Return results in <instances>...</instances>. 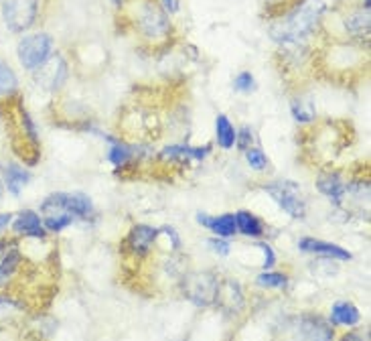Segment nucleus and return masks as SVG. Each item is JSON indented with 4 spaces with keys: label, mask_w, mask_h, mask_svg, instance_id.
<instances>
[{
    "label": "nucleus",
    "mask_w": 371,
    "mask_h": 341,
    "mask_svg": "<svg viewBox=\"0 0 371 341\" xmlns=\"http://www.w3.org/2000/svg\"><path fill=\"white\" fill-rule=\"evenodd\" d=\"M325 10L323 0H301L286 17L270 27V35L280 45H298L318 27Z\"/></svg>",
    "instance_id": "1"
},
{
    "label": "nucleus",
    "mask_w": 371,
    "mask_h": 341,
    "mask_svg": "<svg viewBox=\"0 0 371 341\" xmlns=\"http://www.w3.org/2000/svg\"><path fill=\"white\" fill-rule=\"evenodd\" d=\"M134 25L149 41H162L171 35V21L167 10L156 0H140L134 12Z\"/></svg>",
    "instance_id": "2"
},
{
    "label": "nucleus",
    "mask_w": 371,
    "mask_h": 341,
    "mask_svg": "<svg viewBox=\"0 0 371 341\" xmlns=\"http://www.w3.org/2000/svg\"><path fill=\"white\" fill-rule=\"evenodd\" d=\"M41 214L43 216H59L67 214L71 217H82L88 219L93 214L92 199L84 193H51L43 205H41Z\"/></svg>",
    "instance_id": "3"
},
{
    "label": "nucleus",
    "mask_w": 371,
    "mask_h": 341,
    "mask_svg": "<svg viewBox=\"0 0 371 341\" xmlns=\"http://www.w3.org/2000/svg\"><path fill=\"white\" fill-rule=\"evenodd\" d=\"M264 189L290 217L303 219L307 216V199L294 181H272L266 183Z\"/></svg>",
    "instance_id": "4"
},
{
    "label": "nucleus",
    "mask_w": 371,
    "mask_h": 341,
    "mask_svg": "<svg viewBox=\"0 0 371 341\" xmlns=\"http://www.w3.org/2000/svg\"><path fill=\"white\" fill-rule=\"evenodd\" d=\"M53 51V39L47 33H35V35H27L21 39L19 47H17V55L19 62L25 69H39L43 63L51 57Z\"/></svg>",
    "instance_id": "5"
},
{
    "label": "nucleus",
    "mask_w": 371,
    "mask_h": 341,
    "mask_svg": "<svg viewBox=\"0 0 371 341\" xmlns=\"http://www.w3.org/2000/svg\"><path fill=\"white\" fill-rule=\"evenodd\" d=\"M39 17V0H4L2 19L12 33L31 29Z\"/></svg>",
    "instance_id": "6"
},
{
    "label": "nucleus",
    "mask_w": 371,
    "mask_h": 341,
    "mask_svg": "<svg viewBox=\"0 0 371 341\" xmlns=\"http://www.w3.org/2000/svg\"><path fill=\"white\" fill-rule=\"evenodd\" d=\"M219 279L213 273H195L185 280V295L195 305H213L219 295Z\"/></svg>",
    "instance_id": "7"
},
{
    "label": "nucleus",
    "mask_w": 371,
    "mask_h": 341,
    "mask_svg": "<svg viewBox=\"0 0 371 341\" xmlns=\"http://www.w3.org/2000/svg\"><path fill=\"white\" fill-rule=\"evenodd\" d=\"M335 331L329 321L318 315H305L296 327V341H333Z\"/></svg>",
    "instance_id": "8"
},
{
    "label": "nucleus",
    "mask_w": 371,
    "mask_h": 341,
    "mask_svg": "<svg viewBox=\"0 0 371 341\" xmlns=\"http://www.w3.org/2000/svg\"><path fill=\"white\" fill-rule=\"evenodd\" d=\"M37 71V82L41 86H45L49 92L59 90L67 77V65L63 62L61 55H51L47 62L43 63Z\"/></svg>",
    "instance_id": "9"
},
{
    "label": "nucleus",
    "mask_w": 371,
    "mask_h": 341,
    "mask_svg": "<svg viewBox=\"0 0 371 341\" xmlns=\"http://www.w3.org/2000/svg\"><path fill=\"white\" fill-rule=\"evenodd\" d=\"M211 153V145L205 147H187V145H173L160 151L158 160L171 165H189L191 160H203Z\"/></svg>",
    "instance_id": "10"
},
{
    "label": "nucleus",
    "mask_w": 371,
    "mask_h": 341,
    "mask_svg": "<svg viewBox=\"0 0 371 341\" xmlns=\"http://www.w3.org/2000/svg\"><path fill=\"white\" fill-rule=\"evenodd\" d=\"M158 238V230L151 228V225H134L126 238V246L132 254L144 256L153 250V244Z\"/></svg>",
    "instance_id": "11"
},
{
    "label": "nucleus",
    "mask_w": 371,
    "mask_h": 341,
    "mask_svg": "<svg viewBox=\"0 0 371 341\" xmlns=\"http://www.w3.org/2000/svg\"><path fill=\"white\" fill-rule=\"evenodd\" d=\"M298 250L307 252V254H316V256H325V258H337V260H351V254L345 248H341L337 244L331 242H323V240H314V238H303L298 242Z\"/></svg>",
    "instance_id": "12"
},
{
    "label": "nucleus",
    "mask_w": 371,
    "mask_h": 341,
    "mask_svg": "<svg viewBox=\"0 0 371 341\" xmlns=\"http://www.w3.org/2000/svg\"><path fill=\"white\" fill-rule=\"evenodd\" d=\"M12 228H15V232H17L19 236H29V238H39V240H43V238L47 236L45 225L41 223V216L31 212V210L21 212V214L17 216V219H15Z\"/></svg>",
    "instance_id": "13"
},
{
    "label": "nucleus",
    "mask_w": 371,
    "mask_h": 341,
    "mask_svg": "<svg viewBox=\"0 0 371 341\" xmlns=\"http://www.w3.org/2000/svg\"><path fill=\"white\" fill-rule=\"evenodd\" d=\"M316 189L329 197L335 205H341L343 203V195L347 193L345 191V183L341 179V175L337 171H327V173H321L318 179H316Z\"/></svg>",
    "instance_id": "14"
},
{
    "label": "nucleus",
    "mask_w": 371,
    "mask_h": 341,
    "mask_svg": "<svg viewBox=\"0 0 371 341\" xmlns=\"http://www.w3.org/2000/svg\"><path fill=\"white\" fill-rule=\"evenodd\" d=\"M361 321L359 309L349 301H337L331 309V325H347L353 327Z\"/></svg>",
    "instance_id": "15"
},
{
    "label": "nucleus",
    "mask_w": 371,
    "mask_h": 341,
    "mask_svg": "<svg viewBox=\"0 0 371 341\" xmlns=\"http://www.w3.org/2000/svg\"><path fill=\"white\" fill-rule=\"evenodd\" d=\"M2 177H4V187L12 195H19L23 191V187L31 181V173L25 171L23 167H17V165H4L2 167Z\"/></svg>",
    "instance_id": "16"
},
{
    "label": "nucleus",
    "mask_w": 371,
    "mask_h": 341,
    "mask_svg": "<svg viewBox=\"0 0 371 341\" xmlns=\"http://www.w3.org/2000/svg\"><path fill=\"white\" fill-rule=\"evenodd\" d=\"M236 228L247 236V238H260L262 234H264V223H262V219L258 216H254L251 212H246V210H242V212H238L236 214Z\"/></svg>",
    "instance_id": "17"
},
{
    "label": "nucleus",
    "mask_w": 371,
    "mask_h": 341,
    "mask_svg": "<svg viewBox=\"0 0 371 341\" xmlns=\"http://www.w3.org/2000/svg\"><path fill=\"white\" fill-rule=\"evenodd\" d=\"M216 136L217 145L223 151H229L236 147V128L225 114H219L216 118Z\"/></svg>",
    "instance_id": "18"
},
{
    "label": "nucleus",
    "mask_w": 371,
    "mask_h": 341,
    "mask_svg": "<svg viewBox=\"0 0 371 341\" xmlns=\"http://www.w3.org/2000/svg\"><path fill=\"white\" fill-rule=\"evenodd\" d=\"M345 29L353 37H365L370 39V10L361 8L357 12H353L347 21H345Z\"/></svg>",
    "instance_id": "19"
},
{
    "label": "nucleus",
    "mask_w": 371,
    "mask_h": 341,
    "mask_svg": "<svg viewBox=\"0 0 371 341\" xmlns=\"http://www.w3.org/2000/svg\"><path fill=\"white\" fill-rule=\"evenodd\" d=\"M207 228L216 234L217 238H223V240L231 238V236L238 232V228H236V216H234V214H223V216L211 217L209 223H207Z\"/></svg>",
    "instance_id": "20"
},
{
    "label": "nucleus",
    "mask_w": 371,
    "mask_h": 341,
    "mask_svg": "<svg viewBox=\"0 0 371 341\" xmlns=\"http://www.w3.org/2000/svg\"><path fill=\"white\" fill-rule=\"evenodd\" d=\"M106 140L110 142V151H108V160L114 165V167H124L126 163H130L132 160V149L128 147V145H124L122 140H116V138H112V136H106Z\"/></svg>",
    "instance_id": "21"
},
{
    "label": "nucleus",
    "mask_w": 371,
    "mask_h": 341,
    "mask_svg": "<svg viewBox=\"0 0 371 341\" xmlns=\"http://www.w3.org/2000/svg\"><path fill=\"white\" fill-rule=\"evenodd\" d=\"M17 88H19V80L12 67L0 59V95H10L17 92Z\"/></svg>",
    "instance_id": "22"
},
{
    "label": "nucleus",
    "mask_w": 371,
    "mask_h": 341,
    "mask_svg": "<svg viewBox=\"0 0 371 341\" xmlns=\"http://www.w3.org/2000/svg\"><path fill=\"white\" fill-rule=\"evenodd\" d=\"M292 116H294V120L301 125H307V122H312L314 120V108H312V104H307V102H303V100H294L292 102Z\"/></svg>",
    "instance_id": "23"
},
{
    "label": "nucleus",
    "mask_w": 371,
    "mask_h": 341,
    "mask_svg": "<svg viewBox=\"0 0 371 341\" xmlns=\"http://www.w3.org/2000/svg\"><path fill=\"white\" fill-rule=\"evenodd\" d=\"M286 282H288L286 275L272 273V270H266L264 275L258 277V284L264 286V288H282V286H286Z\"/></svg>",
    "instance_id": "24"
},
{
    "label": "nucleus",
    "mask_w": 371,
    "mask_h": 341,
    "mask_svg": "<svg viewBox=\"0 0 371 341\" xmlns=\"http://www.w3.org/2000/svg\"><path fill=\"white\" fill-rule=\"evenodd\" d=\"M73 221V217L67 216V214H59V216H45L43 217V225H45V230H49V232H61L65 230L69 223Z\"/></svg>",
    "instance_id": "25"
},
{
    "label": "nucleus",
    "mask_w": 371,
    "mask_h": 341,
    "mask_svg": "<svg viewBox=\"0 0 371 341\" xmlns=\"http://www.w3.org/2000/svg\"><path fill=\"white\" fill-rule=\"evenodd\" d=\"M246 160L254 171H264L268 167V158L264 155V151H260V149H247Z\"/></svg>",
    "instance_id": "26"
},
{
    "label": "nucleus",
    "mask_w": 371,
    "mask_h": 341,
    "mask_svg": "<svg viewBox=\"0 0 371 341\" xmlns=\"http://www.w3.org/2000/svg\"><path fill=\"white\" fill-rule=\"evenodd\" d=\"M234 88L242 93H251L256 90V80H254V75H251L249 71H242V73H238V77L234 80Z\"/></svg>",
    "instance_id": "27"
},
{
    "label": "nucleus",
    "mask_w": 371,
    "mask_h": 341,
    "mask_svg": "<svg viewBox=\"0 0 371 341\" xmlns=\"http://www.w3.org/2000/svg\"><path fill=\"white\" fill-rule=\"evenodd\" d=\"M251 142H254V132L249 126H242L240 132H236V147L240 151H247L251 149Z\"/></svg>",
    "instance_id": "28"
},
{
    "label": "nucleus",
    "mask_w": 371,
    "mask_h": 341,
    "mask_svg": "<svg viewBox=\"0 0 371 341\" xmlns=\"http://www.w3.org/2000/svg\"><path fill=\"white\" fill-rule=\"evenodd\" d=\"M260 248L264 250V268H266V270L274 268V264H276V256H274V250L270 248L268 244H260Z\"/></svg>",
    "instance_id": "29"
},
{
    "label": "nucleus",
    "mask_w": 371,
    "mask_h": 341,
    "mask_svg": "<svg viewBox=\"0 0 371 341\" xmlns=\"http://www.w3.org/2000/svg\"><path fill=\"white\" fill-rule=\"evenodd\" d=\"M209 246L213 248V252L221 254V256H227V254H229V244H227L223 238H211V240H209Z\"/></svg>",
    "instance_id": "30"
},
{
    "label": "nucleus",
    "mask_w": 371,
    "mask_h": 341,
    "mask_svg": "<svg viewBox=\"0 0 371 341\" xmlns=\"http://www.w3.org/2000/svg\"><path fill=\"white\" fill-rule=\"evenodd\" d=\"M162 8H164L167 12H177L179 2H177V0H162Z\"/></svg>",
    "instance_id": "31"
},
{
    "label": "nucleus",
    "mask_w": 371,
    "mask_h": 341,
    "mask_svg": "<svg viewBox=\"0 0 371 341\" xmlns=\"http://www.w3.org/2000/svg\"><path fill=\"white\" fill-rule=\"evenodd\" d=\"M10 219H12V216L10 214H0V232L10 223Z\"/></svg>",
    "instance_id": "32"
},
{
    "label": "nucleus",
    "mask_w": 371,
    "mask_h": 341,
    "mask_svg": "<svg viewBox=\"0 0 371 341\" xmlns=\"http://www.w3.org/2000/svg\"><path fill=\"white\" fill-rule=\"evenodd\" d=\"M112 2H114L116 6H122V4H124V2H126V0H112Z\"/></svg>",
    "instance_id": "33"
},
{
    "label": "nucleus",
    "mask_w": 371,
    "mask_h": 341,
    "mask_svg": "<svg viewBox=\"0 0 371 341\" xmlns=\"http://www.w3.org/2000/svg\"><path fill=\"white\" fill-rule=\"evenodd\" d=\"M0 197H2V183H0Z\"/></svg>",
    "instance_id": "34"
}]
</instances>
